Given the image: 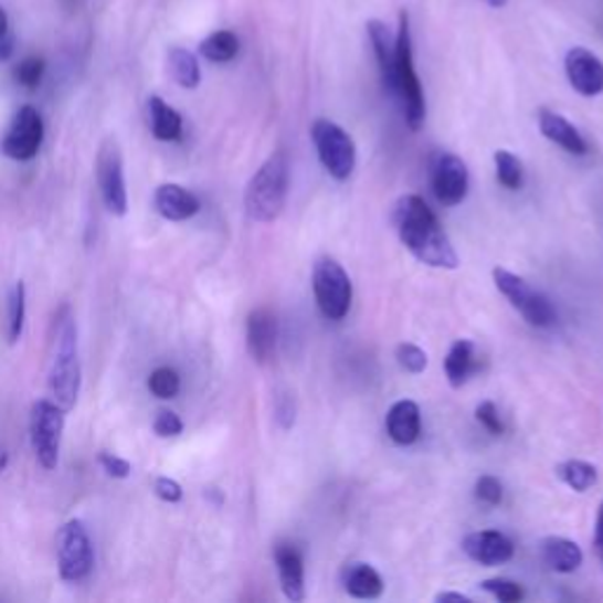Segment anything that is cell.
<instances>
[{
    "mask_svg": "<svg viewBox=\"0 0 603 603\" xmlns=\"http://www.w3.org/2000/svg\"><path fill=\"white\" fill-rule=\"evenodd\" d=\"M495 172H498V182L505 189L517 191L523 187V166L517 156L505 149L495 151Z\"/></svg>",
    "mask_w": 603,
    "mask_h": 603,
    "instance_id": "f1b7e54d",
    "label": "cell"
},
{
    "mask_svg": "<svg viewBox=\"0 0 603 603\" xmlns=\"http://www.w3.org/2000/svg\"><path fill=\"white\" fill-rule=\"evenodd\" d=\"M27 324V286L24 281H17L8 299V340L10 345L20 342Z\"/></svg>",
    "mask_w": 603,
    "mask_h": 603,
    "instance_id": "4316f807",
    "label": "cell"
},
{
    "mask_svg": "<svg viewBox=\"0 0 603 603\" xmlns=\"http://www.w3.org/2000/svg\"><path fill=\"white\" fill-rule=\"evenodd\" d=\"M274 559L283 594L290 601L305 599V561H302V554L293 544H278Z\"/></svg>",
    "mask_w": 603,
    "mask_h": 603,
    "instance_id": "e0dca14e",
    "label": "cell"
},
{
    "mask_svg": "<svg viewBox=\"0 0 603 603\" xmlns=\"http://www.w3.org/2000/svg\"><path fill=\"white\" fill-rule=\"evenodd\" d=\"M486 3H488L490 8H505V6H507V0H486Z\"/></svg>",
    "mask_w": 603,
    "mask_h": 603,
    "instance_id": "ee69618b",
    "label": "cell"
},
{
    "mask_svg": "<svg viewBox=\"0 0 603 603\" xmlns=\"http://www.w3.org/2000/svg\"><path fill=\"white\" fill-rule=\"evenodd\" d=\"M493 278L498 290L511 302V307L517 309L530 326L552 328L557 324V311L549 305V299L530 288L521 276L507 269H495Z\"/></svg>",
    "mask_w": 603,
    "mask_h": 603,
    "instance_id": "30bf717a",
    "label": "cell"
},
{
    "mask_svg": "<svg viewBox=\"0 0 603 603\" xmlns=\"http://www.w3.org/2000/svg\"><path fill=\"white\" fill-rule=\"evenodd\" d=\"M45 126L39 109L33 106H22L20 112L14 114L10 128L3 137V154L12 161H31V158L39 156L43 147Z\"/></svg>",
    "mask_w": 603,
    "mask_h": 603,
    "instance_id": "8fae6325",
    "label": "cell"
},
{
    "mask_svg": "<svg viewBox=\"0 0 603 603\" xmlns=\"http://www.w3.org/2000/svg\"><path fill=\"white\" fill-rule=\"evenodd\" d=\"M311 139L324 168L335 180H347L357 168V147H353L349 133L328 118H318L311 126Z\"/></svg>",
    "mask_w": 603,
    "mask_h": 603,
    "instance_id": "52a82bcc",
    "label": "cell"
},
{
    "mask_svg": "<svg viewBox=\"0 0 603 603\" xmlns=\"http://www.w3.org/2000/svg\"><path fill=\"white\" fill-rule=\"evenodd\" d=\"M394 222L399 229L401 243L411 251L422 264L436 269H457V253L438 224L432 208L420 197H403L396 203Z\"/></svg>",
    "mask_w": 603,
    "mask_h": 603,
    "instance_id": "6da1fadb",
    "label": "cell"
},
{
    "mask_svg": "<svg viewBox=\"0 0 603 603\" xmlns=\"http://www.w3.org/2000/svg\"><path fill=\"white\" fill-rule=\"evenodd\" d=\"M201 55L208 60V62H215V64H226L232 62L239 50H241V41L239 35L234 31H215L210 33L208 39L201 43Z\"/></svg>",
    "mask_w": 603,
    "mask_h": 603,
    "instance_id": "cb8c5ba5",
    "label": "cell"
},
{
    "mask_svg": "<svg viewBox=\"0 0 603 603\" xmlns=\"http://www.w3.org/2000/svg\"><path fill=\"white\" fill-rule=\"evenodd\" d=\"M474 493H476V500H482L484 505L495 507V505L503 503V484L495 476L486 474V476L478 478Z\"/></svg>",
    "mask_w": 603,
    "mask_h": 603,
    "instance_id": "e575fe53",
    "label": "cell"
},
{
    "mask_svg": "<svg viewBox=\"0 0 603 603\" xmlns=\"http://www.w3.org/2000/svg\"><path fill=\"white\" fill-rule=\"evenodd\" d=\"M538 123L542 135L554 141L557 147H561L563 151H569L573 156H584L588 154V141L578 133V128L573 126L571 120H565L561 114L549 112V109H540L538 114Z\"/></svg>",
    "mask_w": 603,
    "mask_h": 603,
    "instance_id": "ac0fdd59",
    "label": "cell"
},
{
    "mask_svg": "<svg viewBox=\"0 0 603 603\" xmlns=\"http://www.w3.org/2000/svg\"><path fill=\"white\" fill-rule=\"evenodd\" d=\"M314 297L321 314L330 321H342L351 307V281L340 262L324 257L314 267Z\"/></svg>",
    "mask_w": 603,
    "mask_h": 603,
    "instance_id": "8992f818",
    "label": "cell"
},
{
    "mask_svg": "<svg viewBox=\"0 0 603 603\" xmlns=\"http://www.w3.org/2000/svg\"><path fill=\"white\" fill-rule=\"evenodd\" d=\"M168 64H170V74L172 78L180 83L187 91H193V87H199L201 83V66L199 60L191 55L189 50L184 47H172L168 55Z\"/></svg>",
    "mask_w": 603,
    "mask_h": 603,
    "instance_id": "484cf974",
    "label": "cell"
},
{
    "mask_svg": "<svg viewBox=\"0 0 603 603\" xmlns=\"http://www.w3.org/2000/svg\"><path fill=\"white\" fill-rule=\"evenodd\" d=\"M8 463H10V457H8V451L3 443H0V474H3L8 469Z\"/></svg>",
    "mask_w": 603,
    "mask_h": 603,
    "instance_id": "b9f144b4",
    "label": "cell"
},
{
    "mask_svg": "<svg viewBox=\"0 0 603 603\" xmlns=\"http://www.w3.org/2000/svg\"><path fill=\"white\" fill-rule=\"evenodd\" d=\"M594 547H596V554L603 563V503L599 507V517H596V533H594Z\"/></svg>",
    "mask_w": 603,
    "mask_h": 603,
    "instance_id": "f35d334b",
    "label": "cell"
},
{
    "mask_svg": "<svg viewBox=\"0 0 603 603\" xmlns=\"http://www.w3.org/2000/svg\"><path fill=\"white\" fill-rule=\"evenodd\" d=\"M394 93L401 97L405 123L411 130H420L424 123V93L415 71L413 60V39L408 14L401 12L399 33H396V57H394Z\"/></svg>",
    "mask_w": 603,
    "mask_h": 603,
    "instance_id": "277c9868",
    "label": "cell"
},
{
    "mask_svg": "<svg viewBox=\"0 0 603 603\" xmlns=\"http://www.w3.org/2000/svg\"><path fill=\"white\" fill-rule=\"evenodd\" d=\"M368 39H370V45H372V52H375V60H378V66H380V74H382V83L387 91L394 93V57H396V39H392V33H389V29L372 20L368 22Z\"/></svg>",
    "mask_w": 603,
    "mask_h": 603,
    "instance_id": "ffe728a7",
    "label": "cell"
},
{
    "mask_svg": "<svg viewBox=\"0 0 603 603\" xmlns=\"http://www.w3.org/2000/svg\"><path fill=\"white\" fill-rule=\"evenodd\" d=\"M565 76L582 97L603 93V62L588 47H571L565 55Z\"/></svg>",
    "mask_w": 603,
    "mask_h": 603,
    "instance_id": "4fadbf2b",
    "label": "cell"
},
{
    "mask_svg": "<svg viewBox=\"0 0 603 603\" xmlns=\"http://www.w3.org/2000/svg\"><path fill=\"white\" fill-rule=\"evenodd\" d=\"M93 542L83 521L71 519L60 528L57 536V565L66 582H81L93 571Z\"/></svg>",
    "mask_w": 603,
    "mask_h": 603,
    "instance_id": "9c48e42d",
    "label": "cell"
},
{
    "mask_svg": "<svg viewBox=\"0 0 603 603\" xmlns=\"http://www.w3.org/2000/svg\"><path fill=\"white\" fill-rule=\"evenodd\" d=\"M8 29H10L8 14H6V10H3V8H0V35H6V33H8Z\"/></svg>",
    "mask_w": 603,
    "mask_h": 603,
    "instance_id": "7bdbcfd3",
    "label": "cell"
},
{
    "mask_svg": "<svg viewBox=\"0 0 603 603\" xmlns=\"http://www.w3.org/2000/svg\"><path fill=\"white\" fill-rule=\"evenodd\" d=\"M50 399L64 411H71L81 392V361H78V326L68 305H62L52 324V347L47 366Z\"/></svg>",
    "mask_w": 603,
    "mask_h": 603,
    "instance_id": "7a4b0ae2",
    "label": "cell"
},
{
    "mask_svg": "<svg viewBox=\"0 0 603 603\" xmlns=\"http://www.w3.org/2000/svg\"><path fill=\"white\" fill-rule=\"evenodd\" d=\"M465 554L482 565H500L514 557L511 540L500 530H478L463 542Z\"/></svg>",
    "mask_w": 603,
    "mask_h": 603,
    "instance_id": "9a60e30c",
    "label": "cell"
},
{
    "mask_svg": "<svg viewBox=\"0 0 603 603\" xmlns=\"http://www.w3.org/2000/svg\"><path fill=\"white\" fill-rule=\"evenodd\" d=\"M97 187L106 210L116 218L128 212V187H126V168H123V154L114 137H106L97 154Z\"/></svg>",
    "mask_w": 603,
    "mask_h": 603,
    "instance_id": "ba28073f",
    "label": "cell"
},
{
    "mask_svg": "<svg viewBox=\"0 0 603 603\" xmlns=\"http://www.w3.org/2000/svg\"><path fill=\"white\" fill-rule=\"evenodd\" d=\"M432 189L441 205L453 208L463 203L469 191V170L463 158L455 154H441L432 172Z\"/></svg>",
    "mask_w": 603,
    "mask_h": 603,
    "instance_id": "7c38bea8",
    "label": "cell"
},
{
    "mask_svg": "<svg viewBox=\"0 0 603 603\" xmlns=\"http://www.w3.org/2000/svg\"><path fill=\"white\" fill-rule=\"evenodd\" d=\"M474 370V345L457 340L446 357V378L453 387H463Z\"/></svg>",
    "mask_w": 603,
    "mask_h": 603,
    "instance_id": "d4e9b609",
    "label": "cell"
},
{
    "mask_svg": "<svg viewBox=\"0 0 603 603\" xmlns=\"http://www.w3.org/2000/svg\"><path fill=\"white\" fill-rule=\"evenodd\" d=\"M557 474L561 482L573 488L575 493L590 490L596 484V469L590 463H582V459H569V463H561L557 467Z\"/></svg>",
    "mask_w": 603,
    "mask_h": 603,
    "instance_id": "83f0119b",
    "label": "cell"
},
{
    "mask_svg": "<svg viewBox=\"0 0 603 603\" xmlns=\"http://www.w3.org/2000/svg\"><path fill=\"white\" fill-rule=\"evenodd\" d=\"M154 208L158 215L170 222L191 220L201 210V201L197 193H191L182 184H161L154 193Z\"/></svg>",
    "mask_w": 603,
    "mask_h": 603,
    "instance_id": "2e32d148",
    "label": "cell"
},
{
    "mask_svg": "<svg viewBox=\"0 0 603 603\" xmlns=\"http://www.w3.org/2000/svg\"><path fill=\"white\" fill-rule=\"evenodd\" d=\"M276 342H278V324L276 316L269 309H255L247 316L245 324V345L251 357L257 363H267L276 353Z\"/></svg>",
    "mask_w": 603,
    "mask_h": 603,
    "instance_id": "5bb4252c",
    "label": "cell"
},
{
    "mask_svg": "<svg viewBox=\"0 0 603 603\" xmlns=\"http://www.w3.org/2000/svg\"><path fill=\"white\" fill-rule=\"evenodd\" d=\"M482 590H486L488 594H493L498 601L503 603H517L526 596L523 588L519 582L514 580H507V578H493V580H486L482 582Z\"/></svg>",
    "mask_w": 603,
    "mask_h": 603,
    "instance_id": "4dcf8cb0",
    "label": "cell"
},
{
    "mask_svg": "<svg viewBox=\"0 0 603 603\" xmlns=\"http://www.w3.org/2000/svg\"><path fill=\"white\" fill-rule=\"evenodd\" d=\"M154 493H156L158 500H163L168 505H177V503L182 500V495H184L182 486L177 484L174 478H170V476H158L156 482H154Z\"/></svg>",
    "mask_w": 603,
    "mask_h": 603,
    "instance_id": "8d00e7d4",
    "label": "cell"
},
{
    "mask_svg": "<svg viewBox=\"0 0 603 603\" xmlns=\"http://www.w3.org/2000/svg\"><path fill=\"white\" fill-rule=\"evenodd\" d=\"M396 361L405 372H413V375H420V372L427 368L430 359L427 353H424L417 345H399L396 349Z\"/></svg>",
    "mask_w": 603,
    "mask_h": 603,
    "instance_id": "d6a6232c",
    "label": "cell"
},
{
    "mask_svg": "<svg viewBox=\"0 0 603 603\" xmlns=\"http://www.w3.org/2000/svg\"><path fill=\"white\" fill-rule=\"evenodd\" d=\"M182 389V380H180V372H177L174 368L170 366H161L156 368L151 375H149V392L156 396V399H174L177 394H180Z\"/></svg>",
    "mask_w": 603,
    "mask_h": 603,
    "instance_id": "f546056e",
    "label": "cell"
},
{
    "mask_svg": "<svg viewBox=\"0 0 603 603\" xmlns=\"http://www.w3.org/2000/svg\"><path fill=\"white\" fill-rule=\"evenodd\" d=\"M436 601H457V603H469L472 599L465 596V594H455V592H441L436 596Z\"/></svg>",
    "mask_w": 603,
    "mask_h": 603,
    "instance_id": "60d3db41",
    "label": "cell"
},
{
    "mask_svg": "<svg viewBox=\"0 0 603 603\" xmlns=\"http://www.w3.org/2000/svg\"><path fill=\"white\" fill-rule=\"evenodd\" d=\"M12 35L6 33V35H0V62H6L10 55H12Z\"/></svg>",
    "mask_w": 603,
    "mask_h": 603,
    "instance_id": "ab89813d",
    "label": "cell"
},
{
    "mask_svg": "<svg viewBox=\"0 0 603 603\" xmlns=\"http://www.w3.org/2000/svg\"><path fill=\"white\" fill-rule=\"evenodd\" d=\"M345 590L353 599H378L384 592V582L372 565L351 563L345 569Z\"/></svg>",
    "mask_w": 603,
    "mask_h": 603,
    "instance_id": "603a6c76",
    "label": "cell"
},
{
    "mask_svg": "<svg viewBox=\"0 0 603 603\" xmlns=\"http://www.w3.org/2000/svg\"><path fill=\"white\" fill-rule=\"evenodd\" d=\"M476 420L482 422V427L493 436H500L505 432L498 408H495V403H490V401H484L482 405L476 408Z\"/></svg>",
    "mask_w": 603,
    "mask_h": 603,
    "instance_id": "d590c367",
    "label": "cell"
},
{
    "mask_svg": "<svg viewBox=\"0 0 603 603\" xmlns=\"http://www.w3.org/2000/svg\"><path fill=\"white\" fill-rule=\"evenodd\" d=\"M422 420L415 401H396L387 413V434L399 446H413L420 438Z\"/></svg>",
    "mask_w": 603,
    "mask_h": 603,
    "instance_id": "d6986e66",
    "label": "cell"
},
{
    "mask_svg": "<svg viewBox=\"0 0 603 603\" xmlns=\"http://www.w3.org/2000/svg\"><path fill=\"white\" fill-rule=\"evenodd\" d=\"M147 109H149V123H151V133L156 139L161 141H174L182 137V116L177 114L172 106L168 102H163L158 95L149 97L147 102Z\"/></svg>",
    "mask_w": 603,
    "mask_h": 603,
    "instance_id": "44dd1931",
    "label": "cell"
},
{
    "mask_svg": "<svg viewBox=\"0 0 603 603\" xmlns=\"http://www.w3.org/2000/svg\"><path fill=\"white\" fill-rule=\"evenodd\" d=\"M64 415L66 411L52 399H39L31 405L29 432L31 448L35 459L43 469H55L60 463L62 434H64Z\"/></svg>",
    "mask_w": 603,
    "mask_h": 603,
    "instance_id": "5b68a950",
    "label": "cell"
},
{
    "mask_svg": "<svg viewBox=\"0 0 603 603\" xmlns=\"http://www.w3.org/2000/svg\"><path fill=\"white\" fill-rule=\"evenodd\" d=\"M45 74V60L43 57H27L14 68V78L20 85H24L27 91H33L39 87Z\"/></svg>",
    "mask_w": 603,
    "mask_h": 603,
    "instance_id": "1f68e13d",
    "label": "cell"
},
{
    "mask_svg": "<svg viewBox=\"0 0 603 603\" xmlns=\"http://www.w3.org/2000/svg\"><path fill=\"white\" fill-rule=\"evenodd\" d=\"M154 432H156V436H161V438H174L184 432V422L180 415L172 413V411H158V415L154 420Z\"/></svg>",
    "mask_w": 603,
    "mask_h": 603,
    "instance_id": "836d02e7",
    "label": "cell"
},
{
    "mask_svg": "<svg viewBox=\"0 0 603 603\" xmlns=\"http://www.w3.org/2000/svg\"><path fill=\"white\" fill-rule=\"evenodd\" d=\"M542 559L554 573H573L582 565V549L565 538H549L542 542Z\"/></svg>",
    "mask_w": 603,
    "mask_h": 603,
    "instance_id": "7402d4cb",
    "label": "cell"
},
{
    "mask_svg": "<svg viewBox=\"0 0 603 603\" xmlns=\"http://www.w3.org/2000/svg\"><path fill=\"white\" fill-rule=\"evenodd\" d=\"M99 465L112 478H128L133 474V465L128 459L114 453H99Z\"/></svg>",
    "mask_w": 603,
    "mask_h": 603,
    "instance_id": "74e56055",
    "label": "cell"
},
{
    "mask_svg": "<svg viewBox=\"0 0 603 603\" xmlns=\"http://www.w3.org/2000/svg\"><path fill=\"white\" fill-rule=\"evenodd\" d=\"M290 163L286 154H274L269 161L253 174L245 189V212L255 222H274L288 199Z\"/></svg>",
    "mask_w": 603,
    "mask_h": 603,
    "instance_id": "3957f363",
    "label": "cell"
}]
</instances>
